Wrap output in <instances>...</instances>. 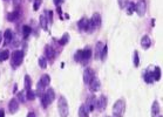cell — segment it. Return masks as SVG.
<instances>
[{
  "label": "cell",
  "instance_id": "obj_1",
  "mask_svg": "<svg viewBox=\"0 0 163 117\" xmlns=\"http://www.w3.org/2000/svg\"><path fill=\"white\" fill-rule=\"evenodd\" d=\"M124 113H126V101L123 98H120L113 105V117H123Z\"/></svg>",
  "mask_w": 163,
  "mask_h": 117
},
{
  "label": "cell",
  "instance_id": "obj_2",
  "mask_svg": "<svg viewBox=\"0 0 163 117\" xmlns=\"http://www.w3.org/2000/svg\"><path fill=\"white\" fill-rule=\"evenodd\" d=\"M58 109L59 114L61 117H68L69 115V107H68V101L65 96H60L58 100Z\"/></svg>",
  "mask_w": 163,
  "mask_h": 117
},
{
  "label": "cell",
  "instance_id": "obj_3",
  "mask_svg": "<svg viewBox=\"0 0 163 117\" xmlns=\"http://www.w3.org/2000/svg\"><path fill=\"white\" fill-rule=\"evenodd\" d=\"M101 15L99 13H94L92 15V19L89 20V24H88V29L87 32L88 33H93L95 29H97L99 27L101 26Z\"/></svg>",
  "mask_w": 163,
  "mask_h": 117
},
{
  "label": "cell",
  "instance_id": "obj_4",
  "mask_svg": "<svg viewBox=\"0 0 163 117\" xmlns=\"http://www.w3.org/2000/svg\"><path fill=\"white\" fill-rule=\"evenodd\" d=\"M24 61V52L21 51H14L11 55V62L13 67H19Z\"/></svg>",
  "mask_w": 163,
  "mask_h": 117
},
{
  "label": "cell",
  "instance_id": "obj_5",
  "mask_svg": "<svg viewBox=\"0 0 163 117\" xmlns=\"http://www.w3.org/2000/svg\"><path fill=\"white\" fill-rule=\"evenodd\" d=\"M135 12L138 16H143L147 12V2L146 0H138L135 5Z\"/></svg>",
  "mask_w": 163,
  "mask_h": 117
},
{
  "label": "cell",
  "instance_id": "obj_6",
  "mask_svg": "<svg viewBox=\"0 0 163 117\" xmlns=\"http://www.w3.org/2000/svg\"><path fill=\"white\" fill-rule=\"evenodd\" d=\"M95 76L94 74V70L92 68H86L84 72H83V82L86 84H89V82L93 80V78Z\"/></svg>",
  "mask_w": 163,
  "mask_h": 117
},
{
  "label": "cell",
  "instance_id": "obj_7",
  "mask_svg": "<svg viewBox=\"0 0 163 117\" xmlns=\"http://www.w3.org/2000/svg\"><path fill=\"white\" fill-rule=\"evenodd\" d=\"M107 102H108V100H107V96H105V95H102V96H100V98H97V101H96V108H97V110L100 113L106 109Z\"/></svg>",
  "mask_w": 163,
  "mask_h": 117
},
{
  "label": "cell",
  "instance_id": "obj_8",
  "mask_svg": "<svg viewBox=\"0 0 163 117\" xmlns=\"http://www.w3.org/2000/svg\"><path fill=\"white\" fill-rule=\"evenodd\" d=\"M89 90L92 91V92H96V91L100 90V88H101V82H100V80L97 78H93V80L89 82Z\"/></svg>",
  "mask_w": 163,
  "mask_h": 117
},
{
  "label": "cell",
  "instance_id": "obj_9",
  "mask_svg": "<svg viewBox=\"0 0 163 117\" xmlns=\"http://www.w3.org/2000/svg\"><path fill=\"white\" fill-rule=\"evenodd\" d=\"M96 101H97V98H96L95 95H90L87 98V102L84 104L87 105V108H88L89 111H94V109L96 108Z\"/></svg>",
  "mask_w": 163,
  "mask_h": 117
},
{
  "label": "cell",
  "instance_id": "obj_10",
  "mask_svg": "<svg viewBox=\"0 0 163 117\" xmlns=\"http://www.w3.org/2000/svg\"><path fill=\"white\" fill-rule=\"evenodd\" d=\"M18 110H19V102H18L16 98H12L8 103V111H10V114L13 115Z\"/></svg>",
  "mask_w": 163,
  "mask_h": 117
},
{
  "label": "cell",
  "instance_id": "obj_11",
  "mask_svg": "<svg viewBox=\"0 0 163 117\" xmlns=\"http://www.w3.org/2000/svg\"><path fill=\"white\" fill-rule=\"evenodd\" d=\"M88 24H89V19L83 16L78 21V27H79V29H81L82 32H84V31L88 29Z\"/></svg>",
  "mask_w": 163,
  "mask_h": 117
},
{
  "label": "cell",
  "instance_id": "obj_12",
  "mask_svg": "<svg viewBox=\"0 0 163 117\" xmlns=\"http://www.w3.org/2000/svg\"><path fill=\"white\" fill-rule=\"evenodd\" d=\"M45 54H46V56H47V59H48L49 61H53V60H54L55 51L53 49V47H52V46L47 45V46L45 47Z\"/></svg>",
  "mask_w": 163,
  "mask_h": 117
},
{
  "label": "cell",
  "instance_id": "obj_13",
  "mask_svg": "<svg viewBox=\"0 0 163 117\" xmlns=\"http://www.w3.org/2000/svg\"><path fill=\"white\" fill-rule=\"evenodd\" d=\"M161 113V107L157 101H154L151 105V117H157Z\"/></svg>",
  "mask_w": 163,
  "mask_h": 117
},
{
  "label": "cell",
  "instance_id": "obj_14",
  "mask_svg": "<svg viewBox=\"0 0 163 117\" xmlns=\"http://www.w3.org/2000/svg\"><path fill=\"white\" fill-rule=\"evenodd\" d=\"M92 49L90 48H86L84 51H82V56H81V62L84 63L87 61H89V59L92 57Z\"/></svg>",
  "mask_w": 163,
  "mask_h": 117
},
{
  "label": "cell",
  "instance_id": "obj_15",
  "mask_svg": "<svg viewBox=\"0 0 163 117\" xmlns=\"http://www.w3.org/2000/svg\"><path fill=\"white\" fill-rule=\"evenodd\" d=\"M38 83L41 84L43 88L48 87V86H49V83H51V78H49V75H48V74H43V75L40 78V80H39V82H38Z\"/></svg>",
  "mask_w": 163,
  "mask_h": 117
},
{
  "label": "cell",
  "instance_id": "obj_16",
  "mask_svg": "<svg viewBox=\"0 0 163 117\" xmlns=\"http://www.w3.org/2000/svg\"><path fill=\"white\" fill-rule=\"evenodd\" d=\"M103 46H105V45H103L101 41L96 42L95 49H94V57H95V59H100L101 53H102V49H103Z\"/></svg>",
  "mask_w": 163,
  "mask_h": 117
},
{
  "label": "cell",
  "instance_id": "obj_17",
  "mask_svg": "<svg viewBox=\"0 0 163 117\" xmlns=\"http://www.w3.org/2000/svg\"><path fill=\"white\" fill-rule=\"evenodd\" d=\"M143 80H144V82L146 83H153L154 82V78H153V72H150L149 69H147V70H144L143 72Z\"/></svg>",
  "mask_w": 163,
  "mask_h": 117
},
{
  "label": "cell",
  "instance_id": "obj_18",
  "mask_svg": "<svg viewBox=\"0 0 163 117\" xmlns=\"http://www.w3.org/2000/svg\"><path fill=\"white\" fill-rule=\"evenodd\" d=\"M141 46L144 49H148L150 46H151V40H150V38L148 35H143L142 37V39H141Z\"/></svg>",
  "mask_w": 163,
  "mask_h": 117
},
{
  "label": "cell",
  "instance_id": "obj_19",
  "mask_svg": "<svg viewBox=\"0 0 163 117\" xmlns=\"http://www.w3.org/2000/svg\"><path fill=\"white\" fill-rule=\"evenodd\" d=\"M20 15H21L20 11H19V10H15V11L11 12V13L7 15V20H8V21H16Z\"/></svg>",
  "mask_w": 163,
  "mask_h": 117
},
{
  "label": "cell",
  "instance_id": "obj_20",
  "mask_svg": "<svg viewBox=\"0 0 163 117\" xmlns=\"http://www.w3.org/2000/svg\"><path fill=\"white\" fill-rule=\"evenodd\" d=\"M40 98H41V104H42V107H43L45 109H46V108H47L49 104L53 102V101H52V100H51V98L47 96V94H46V92H43V95L41 96Z\"/></svg>",
  "mask_w": 163,
  "mask_h": 117
},
{
  "label": "cell",
  "instance_id": "obj_21",
  "mask_svg": "<svg viewBox=\"0 0 163 117\" xmlns=\"http://www.w3.org/2000/svg\"><path fill=\"white\" fill-rule=\"evenodd\" d=\"M89 110H88V108H87V105L86 104H82L81 107H80V109H79V117H89Z\"/></svg>",
  "mask_w": 163,
  "mask_h": 117
},
{
  "label": "cell",
  "instance_id": "obj_22",
  "mask_svg": "<svg viewBox=\"0 0 163 117\" xmlns=\"http://www.w3.org/2000/svg\"><path fill=\"white\" fill-rule=\"evenodd\" d=\"M48 20H47V18H46V15L45 14H42L40 15V18H39V22H40V26L42 29H45V31H47L48 29V22H47Z\"/></svg>",
  "mask_w": 163,
  "mask_h": 117
},
{
  "label": "cell",
  "instance_id": "obj_23",
  "mask_svg": "<svg viewBox=\"0 0 163 117\" xmlns=\"http://www.w3.org/2000/svg\"><path fill=\"white\" fill-rule=\"evenodd\" d=\"M162 76V72H161V68L160 67H155L154 72H153V78L154 81H160Z\"/></svg>",
  "mask_w": 163,
  "mask_h": 117
},
{
  "label": "cell",
  "instance_id": "obj_24",
  "mask_svg": "<svg viewBox=\"0 0 163 117\" xmlns=\"http://www.w3.org/2000/svg\"><path fill=\"white\" fill-rule=\"evenodd\" d=\"M13 39V34H12V31L11 29H6L5 33H4V40L6 43H10Z\"/></svg>",
  "mask_w": 163,
  "mask_h": 117
},
{
  "label": "cell",
  "instance_id": "obj_25",
  "mask_svg": "<svg viewBox=\"0 0 163 117\" xmlns=\"http://www.w3.org/2000/svg\"><path fill=\"white\" fill-rule=\"evenodd\" d=\"M24 86H25V90L27 91L29 89H32V78L29 75L25 76V81H24Z\"/></svg>",
  "mask_w": 163,
  "mask_h": 117
},
{
  "label": "cell",
  "instance_id": "obj_26",
  "mask_svg": "<svg viewBox=\"0 0 163 117\" xmlns=\"http://www.w3.org/2000/svg\"><path fill=\"white\" fill-rule=\"evenodd\" d=\"M61 46H65V45H67L68 42H69V33H65L62 37H61V39H59L58 41Z\"/></svg>",
  "mask_w": 163,
  "mask_h": 117
},
{
  "label": "cell",
  "instance_id": "obj_27",
  "mask_svg": "<svg viewBox=\"0 0 163 117\" xmlns=\"http://www.w3.org/2000/svg\"><path fill=\"white\" fill-rule=\"evenodd\" d=\"M126 8H127V14L130 15V14H133L135 12V4L134 2H128V5L126 6Z\"/></svg>",
  "mask_w": 163,
  "mask_h": 117
},
{
  "label": "cell",
  "instance_id": "obj_28",
  "mask_svg": "<svg viewBox=\"0 0 163 117\" xmlns=\"http://www.w3.org/2000/svg\"><path fill=\"white\" fill-rule=\"evenodd\" d=\"M31 32H32V28L28 26V25H25V26L22 27V35H24V39H27L28 35L31 34Z\"/></svg>",
  "mask_w": 163,
  "mask_h": 117
},
{
  "label": "cell",
  "instance_id": "obj_29",
  "mask_svg": "<svg viewBox=\"0 0 163 117\" xmlns=\"http://www.w3.org/2000/svg\"><path fill=\"white\" fill-rule=\"evenodd\" d=\"M10 56V52L7 49H4L2 52H0V62H4L5 60H7Z\"/></svg>",
  "mask_w": 163,
  "mask_h": 117
},
{
  "label": "cell",
  "instance_id": "obj_30",
  "mask_svg": "<svg viewBox=\"0 0 163 117\" xmlns=\"http://www.w3.org/2000/svg\"><path fill=\"white\" fill-rule=\"evenodd\" d=\"M35 97H37L35 91H33L32 89H29V90L26 91V98H27L28 101H33Z\"/></svg>",
  "mask_w": 163,
  "mask_h": 117
},
{
  "label": "cell",
  "instance_id": "obj_31",
  "mask_svg": "<svg viewBox=\"0 0 163 117\" xmlns=\"http://www.w3.org/2000/svg\"><path fill=\"white\" fill-rule=\"evenodd\" d=\"M39 67H40L41 69H45V68H47V59L46 57H43V56H41L40 59H39Z\"/></svg>",
  "mask_w": 163,
  "mask_h": 117
},
{
  "label": "cell",
  "instance_id": "obj_32",
  "mask_svg": "<svg viewBox=\"0 0 163 117\" xmlns=\"http://www.w3.org/2000/svg\"><path fill=\"white\" fill-rule=\"evenodd\" d=\"M45 92L47 94V96H48V97H49L52 101H54V100H55V91L53 90L52 88H48L47 90H45Z\"/></svg>",
  "mask_w": 163,
  "mask_h": 117
},
{
  "label": "cell",
  "instance_id": "obj_33",
  "mask_svg": "<svg viewBox=\"0 0 163 117\" xmlns=\"http://www.w3.org/2000/svg\"><path fill=\"white\" fill-rule=\"evenodd\" d=\"M18 98H19V102H21V103H24V102H26V94H25V91H19L18 92Z\"/></svg>",
  "mask_w": 163,
  "mask_h": 117
},
{
  "label": "cell",
  "instance_id": "obj_34",
  "mask_svg": "<svg viewBox=\"0 0 163 117\" xmlns=\"http://www.w3.org/2000/svg\"><path fill=\"white\" fill-rule=\"evenodd\" d=\"M107 53H108V47H107V45H105V46H103V49H102V53H101V56H100V59H101L102 61H105V60L107 59Z\"/></svg>",
  "mask_w": 163,
  "mask_h": 117
},
{
  "label": "cell",
  "instance_id": "obj_35",
  "mask_svg": "<svg viewBox=\"0 0 163 117\" xmlns=\"http://www.w3.org/2000/svg\"><path fill=\"white\" fill-rule=\"evenodd\" d=\"M41 4H42V0H34L33 1V10L34 11H38L40 8Z\"/></svg>",
  "mask_w": 163,
  "mask_h": 117
},
{
  "label": "cell",
  "instance_id": "obj_36",
  "mask_svg": "<svg viewBox=\"0 0 163 117\" xmlns=\"http://www.w3.org/2000/svg\"><path fill=\"white\" fill-rule=\"evenodd\" d=\"M129 0H117V4H119V7L120 8H126V6L128 5Z\"/></svg>",
  "mask_w": 163,
  "mask_h": 117
},
{
  "label": "cell",
  "instance_id": "obj_37",
  "mask_svg": "<svg viewBox=\"0 0 163 117\" xmlns=\"http://www.w3.org/2000/svg\"><path fill=\"white\" fill-rule=\"evenodd\" d=\"M138 65H140V57H138L137 51H135V52H134V66H135V67H138Z\"/></svg>",
  "mask_w": 163,
  "mask_h": 117
},
{
  "label": "cell",
  "instance_id": "obj_38",
  "mask_svg": "<svg viewBox=\"0 0 163 117\" xmlns=\"http://www.w3.org/2000/svg\"><path fill=\"white\" fill-rule=\"evenodd\" d=\"M81 56H82V51H78L74 55V60L76 62H81Z\"/></svg>",
  "mask_w": 163,
  "mask_h": 117
},
{
  "label": "cell",
  "instance_id": "obj_39",
  "mask_svg": "<svg viewBox=\"0 0 163 117\" xmlns=\"http://www.w3.org/2000/svg\"><path fill=\"white\" fill-rule=\"evenodd\" d=\"M46 16H48V22L52 24L53 22V12L52 11H46Z\"/></svg>",
  "mask_w": 163,
  "mask_h": 117
},
{
  "label": "cell",
  "instance_id": "obj_40",
  "mask_svg": "<svg viewBox=\"0 0 163 117\" xmlns=\"http://www.w3.org/2000/svg\"><path fill=\"white\" fill-rule=\"evenodd\" d=\"M64 1H65V0H53L54 5H55V6H58V7H59V5H60V4H62Z\"/></svg>",
  "mask_w": 163,
  "mask_h": 117
},
{
  "label": "cell",
  "instance_id": "obj_41",
  "mask_svg": "<svg viewBox=\"0 0 163 117\" xmlns=\"http://www.w3.org/2000/svg\"><path fill=\"white\" fill-rule=\"evenodd\" d=\"M0 117H5V110L0 109Z\"/></svg>",
  "mask_w": 163,
  "mask_h": 117
},
{
  "label": "cell",
  "instance_id": "obj_42",
  "mask_svg": "<svg viewBox=\"0 0 163 117\" xmlns=\"http://www.w3.org/2000/svg\"><path fill=\"white\" fill-rule=\"evenodd\" d=\"M27 117H37V115H35L34 113H28V114H27Z\"/></svg>",
  "mask_w": 163,
  "mask_h": 117
},
{
  "label": "cell",
  "instance_id": "obj_43",
  "mask_svg": "<svg viewBox=\"0 0 163 117\" xmlns=\"http://www.w3.org/2000/svg\"><path fill=\"white\" fill-rule=\"evenodd\" d=\"M2 37H4V35H2V33L0 32V43H1V40H2Z\"/></svg>",
  "mask_w": 163,
  "mask_h": 117
},
{
  "label": "cell",
  "instance_id": "obj_44",
  "mask_svg": "<svg viewBox=\"0 0 163 117\" xmlns=\"http://www.w3.org/2000/svg\"><path fill=\"white\" fill-rule=\"evenodd\" d=\"M160 117H162V116H160Z\"/></svg>",
  "mask_w": 163,
  "mask_h": 117
},
{
  "label": "cell",
  "instance_id": "obj_45",
  "mask_svg": "<svg viewBox=\"0 0 163 117\" xmlns=\"http://www.w3.org/2000/svg\"><path fill=\"white\" fill-rule=\"evenodd\" d=\"M108 117H109V116H108Z\"/></svg>",
  "mask_w": 163,
  "mask_h": 117
}]
</instances>
